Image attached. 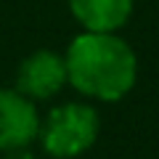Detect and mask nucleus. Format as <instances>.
<instances>
[{"label":"nucleus","mask_w":159,"mask_h":159,"mask_svg":"<svg viewBox=\"0 0 159 159\" xmlns=\"http://www.w3.org/2000/svg\"><path fill=\"white\" fill-rule=\"evenodd\" d=\"M66 82L101 101H119L135 85V56L111 32H85L66 51Z\"/></svg>","instance_id":"obj_1"},{"label":"nucleus","mask_w":159,"mask_h":159,"mask_svg":"<svg viewBox=\"0 0 159 159\" xmlns=\"http://www.w3.org/2000/svg\"><path fill=\"white\" fill-rule=\"evenodd\" d=\"M66 82V61L53 51H37L27 56L19 66L16 90L27 96L29 101H45L53 93H58Z\"/></svg>","instance_id":"obj_4"},{"label":"nucleus","mask_w":159,"mask_h":159,"mask_svg":"<svg viewBox=\"0 0 159 159\" xmlns=\"http://www.w3.org/2000/svg\"><path fill=\"white\" fill-rule=\"evenodd\" d=\"M8 159H34V157H32V154L27 151V148H11Z\"/></svg>","instance_id":"obj_6"},{"label":"nucleus","mask_w":159,"mask_h":159,"mask_svg":"<svg viewBox=\"0 0 159 159\" xmlns=\"http://www.w3.org/2000/svg\"><path fill=\"white\" fill-rule=\"evenodd\" d=\"M98 135V114L85 103H66L48 114L40 127V141L51 157L69 159L93 146Z\"/></svg>","instance_id":"obj_2"},{"label":"nucleus","mask_w":159,"mask_h":159,"mask_svg":"<svg viewBox=\"0 0 159 159\" xmlns=\"http://www.w3.org/2000/svg\"><path fill=\"white\" fill-rule=\"evenodd\" d=\"M69 8L88 32H114L127 21L133 0H69Z\"/></svg>","instance_id":"obj_5"},{"label":"nucleus","mask_w":159,"mask_h":159,"mask_svg":"<svg viewBox=\"0 0 159 159\" xmlns=\"http://www.w3.org/2000/svg\"><path fill=\"white\" fill-rule=\"evenodd\" d=\"M40 133L34 103L19 90H0V148H27Z\"/></svg>","instance_id":"obj_3"}]
</instances>
